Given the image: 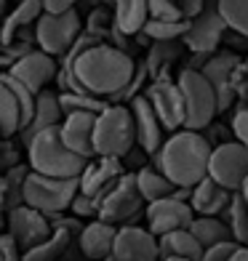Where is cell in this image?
Here are the masks:
<instances>
[{
	"mask_svg": "<svg viewBox=\"0 0 248 261\" xmlns=\"http://www.w3.org/2000/svg\"><path fill=\"white\" fill-rule=\"evenodd\" d=\"M214 144L203 130L179 128L163 141L158 152H152V165L160 168L176 187H195L208 176V163Z\"/></svg>",
	"mask_w": 248,
	"mask_h": 261,
	"instance_id": "1",
	"label": "cell"
},
{
	"mask_svg": "<svg viewBox=\"0 0 248 261\" xmlns=\"http://www.w3.org/2000/svg\"><path fill=\"white\" fill-rule=\"evenodd\" d=\"M75 75L93 96L107 99L117 93L136 72V59L112 43H96L75 59Z\"/></svg>",
	"mask_w": 248,
	"mask_h": 261,
	"instance_id": "2",
	"label": "cell"
},
{
	"mask_svg": "<svg viewBox=\"0 0 248 261\" xmlns=\"http://www.w3.org/2000/svg\"><path fill=\"white\" fill-rule=\"evenodd\" d=\"M59 125L40 130V134L30 141L27 144V163L32 165V171H38V173L75 179V176H80L83 168L88 165V158H83L75 149L67 147Z\"/></svg>",
	"mask_w": 248,
	"mask_h": 261,
	"instance_id": "3",
	"label": "cell"
},
{
	"mask_svg": "<svg viewBox=\"0 0 248 261\" xmlns=\"http://www.w3.org/2000/svg\"><path fill=\"white\" fill-rule=\"evenodd\" d=\"M136 144V123L128 104H107L96 115L93 125V147L96 155L123 158Z\"/></svg>",
	"mask_w": 248,
	"mask_h": 261,
	"instance_id": "4",
	"label": "cell"
},
{
	"mask_svg": "<svg viewBox=\"0 0 248 261\" xmlns=\"http://www.w3.org/2000/svg\"><path fill=\"white\" fill-rule=\"evenodd\" d=\"M176 80H179L184 107H187L184 128L203 130L208 123H214V117L219 115V99H216L214 83L200 72V69H192V67H182V72Z\"/></svg>",
	"mask_w": 248,
	"mask_h": 261,
	"instance_id": "5",
	"label": "cell"
},
{
	"mask_svg": "<svg viewBox=\"0 0 248 261\" xmlns=\"http://www.w3.org/2000/svg\"><path fill=\"white\" fill-rule=\"evenodd\" d=\"M80 189V176L75 179H64V176H45L32 171L27 176V187H24V203L38 208L45 216H56L62 211H69V203Z\"/></svg>",
	"mask_w": 248,
	"mask_h": 261,
	"instance_id": "6",
	"label": "cell"
},
{
	"mask_svg": "<svg viewBox=\"0 0 248 261\" xmlns=\"http://www.w3.org/2000/svg\"><path fill=\"white\" fill-rule=\"evenodd\" d=\"M86 30V21L80 19V14L75 8L67 11H43V16L35 24V40H38V48L48 51L51 56H64L72 43L83 35Z\"/></svg>",
	"mask_w": 248,
	"mask_h": 261,
	"instance_id": "7",
	"label": "cell"
},
{
	"mask_svg": "<svg viewBox=\"0 0 248 261\" xmlns=\"http://www.w3.org/2000/svg\"><path fill=\"white\" fill-rule=\"evenodd\" d=\"M144 208H147V200L139 189L136 173L126 171L120 179L107 189V195L102 197L99 216L117 224V227H123V224H134V219H139L141 213H144Z\"/></svg>",
	"mask_w": 248,
	"mask_h": 261,
	"instance_id": "8",
	"label": "cell"
},
{
	"mask_svg": "<svg viewBox=\"0 0 248 261\" xmlns=\"http://www.w3.org/2000/svg\"><path fill=\"white\" fill-rule=\"evenodd\" d=\"M208 176H214L219 184H224L232 192H240L248 179V147L238 139H227L214 147L208 163Z\"/></svg>",
	"mask_w": 248,
	"mask_h": 261,
	"instance_id": "9",
	"label": "cell"
},
{
	"mask_svg": "<svg viewBox=\"0 0 248 261\" xmlns=\"http://www.w3.org/2000/svg\"><path fill=\"white\" fill-rule=\"evenodd\" d=\"M227 21L219 11V0H206V8L195 19H190V30L184 35V45L192 54H214L224 43L227 35Z\"/></svg>",
	"mask_w": 248,
	"mask_h": 261,
	"instance_id": "10",
	"label": "cell"
},
{
	"mask_svg": "<svg viewBox=\"0 0 248 261\" xmlns=\"http://www.w3.org/2000/svg\"><path fill=\"white\" fill-rule=\"evenodd\" d=\"M144 93H147V99L152 101V107H155L160 123L165 125L168 134L184 128V123H187V107H184V96H182L179 80L171 77V72L155 77L147 86Z\"/></svg>",
	"mask_w": 248,
	"mask_h": 261,
	"instance_id": "11",
	"label": "cell"
},
{
	"mask_svg": "<svg viewBox=\"0 0 248 261\" xmlns=\"http://www.w3.org/2000/svg\"><path fill=\"white\" fill-rule=\"evenodd\" d=\"M243 59L238 56V51L221 48L214 51L208 56V62L203 64V72L216 88V99H219V112H227L230 107L238 99V91H235V72H238V64Z\"/></svg>",
	"mask_w": 248,
	"mask_h": 261,
	"instance_id": "12",
	"label": "cell"
},
{
	"mask_svg": "<svg viewBox=\"0 0 248 261\" xmlns=\"http://www.w3.org/2000/svg\"><path fill=\"white\" fill-rule=\"evenodd\" d=\"M197 213L192 211V205L187 200H179V197H160V200H152L144 208V219H147V229L160 237L165 232H173V229H184L195 221Z\"/></svg>",
	"mask_w": 248,
	"mask_h": 261,
	"instance_id": "13",
	"label": "cell"
},
{
	"mask_svg": "<svg viewBox=\"0 0 248 261\" xmlns=\"http://www.w3.org/2000/svg\"><path fill=\"white\" fill-rule=\"evenodd\" d=\"M110 256L115 261H160V245L150 229L136 227V224H123L117 227L115 248Z\"/></svg>",
	"mask_w": 248,
	"mask_h": 261,
	"instance_id": "14",
	"label": "cell"
},
{
	"mask_svg": "<svg viewBox=\"0 0 248 261\" xmlns=\"http://www.w3.org/2000/svg\"><path fill=\"white\" fill-rule=\"evenodd\" d=\"M6 219H8V232L19 240V245L24 248H32L38 245L40 240H45L54 227H51V219L45 216V213H40L38 208L32 205H19V208H11L6 211Z\"/></svg>",
	"mask_w": 248,
	"mask_h": 261,
	"instance_id": "15",
	"label": "cell"
},
{
	"mask_svg": "<svg viewBox=\"0 0 248 261\" xmlns=\"http://www.w3.org/2000/svg\"><path fill=\"white\" fill-rule=\"evenodd\" d=\"M11 72L19 80H24L35 93H40L43 88H48V83L56 80L59 59L51 56L48 51H43V48H32L30 54H24L21 59H16V62L11 64Z\"/></svg>",
	"mask_w": 248,
	"mask_h": 261,
	"instance_id": "16",
	"label": "cell"
},
{
	"mask_svg": "<svg viewBox=\"0 0 248 261\" xmlns=\"http://www.w3.org/2000/svg\"><path fill=\"white\" fill-rule=\"evenodd\" d=\"M126 173V165L120 158H110V155H96L91 158L88 165L80 173V192L93 195L102 203V197L107 195V189Z\"/></svg>",
	"mask_w": 248,
	"mask_h": 261,
	"instance_id": "17",
	"label": "cell"
},
{
	"mask_svg": "<svg viewBox=\"0 0 248 261\" xmlns=\"http://www.w3.org/2000/svg\"><path fill=\"white\" fill-rule=\"evenodd\" d=\"M62 120H64V110H62V99H59V93L51 91V88H43L38 93V101H35L32 117L24 123V128L19 130V141L27 147L30 141L40 134V130L51 128V125H59Z\"/></svg>",
	"mask_w": 248,
	"mask_h": 261,
	"instance_id": "18",
	"label": "cell"
},
{
	"mask_svg": "<svg viewBox=\"0 0 248 261\" xmlns=\"http://www.w3.org/2000/svg\"><path fill=\"white\" fill-rule=\"evenodd\" d=\"M134 112V123H136V141L147 152H158L163 147V134H165V125L160 123V117L155 112L152 101L147 99V93H139V96L128 104Z\"/></svg>",
	"mask_w": 248,
	"mask_h": 261,
	"instance_id": "19",
	"label": "cell"
},
{
	"mask_svg": "<svg viewBox=\"0 0 248 261\" xmlns=\"http://www.w3.org/2000/svg\"><path fill=\"white\" fill-rule=\"evenodd\" d=\"M93 125H96V112H67L62 120V139L69 149H75L83 158H96L93 147Z\"/></svg>",
	"mask_w": 248,
	"mask_h": 261,
	"instance_id": "20",
	"label": "cell"
},
{
	"mask_svg": "<svg viewBox=\"0 0 248 261\" xmlns=\"http://www.w3.org/2000/svg\"><path fill=\"white\" fill-rule=\"evenodd\" d=\"M115 237H117V224L96 216V219L86 221L83 232L78 234V243H80V248H83V253H86L88 261H102V258H107L112 253Z\"/></svg>",
	"mask_w": 248,
	"mask_h": 261,
	"instance_id": "21",
	"label": "cell"
},
{
	"mask_svg": "<svg viewBox=\"0 0 248 261\" xmlns=\"http://www.w3.org/2000/svg\"><path fill=\"white\" fill-rule=\"evenodd\" d=\"M232 189H227L224 184H219L214 176H206L192 187V197L190 205L197 216H221L224 211L232 203Z\"/></svg>",
	"mask_w": 248,
	"mask_h": 261,
	"instance_id": "22",
	"label": "cell"
},
{
	"mask_svg": "<svg viewBox=\"0 0 248 261\" xmlns=\"http://www.w3.org/2000/svg\"><path fill=\"white\" fill-rule=\"evenodd\" d=\"M158 245H160V258H190V261H203V253H206L203 243L197 240V234H195L190 227L160 234V237H158Z\"/></svg>",
	"mask_w": 248,
	"mask_h": 261,
	"instance_id": "23",
	"label": "cell"
},
{
	"mask_svg": "<svg viewBox=\"0 0 248 261\" xmlns=\"http://www.w3.org/2000/svg\"><path fill=\"white\" fill-rule=\"evenodd\" d=\"M187 45L184 40H150V48H147V59L144 64L150 69V77L155 80L165 72H171V67L179 62V59L184 56Z\"/></svg>",
	"mask_w": 248,
	"mask_h": 261,
	"instance_id": "24",
	"label": "cell"
},
{
	"mask_svg": "<svg viewBox=\"0 0 248 261\" xmlns=\"http://www.w3.org/2000/svg\"><path fill=\"white\" fill-rule=\"evenodd\" d=\"M43 3L40 0H19V3L3 16V43L14 40L21 30L35 27L38 19L43 16Z\"/></svg>",
	"mask_w": 248,
	"mask_h": 261,
	"instance_id": "25",
	"label": "cell"
},
{
	"mask_svg": "<svg viewBox=\"0 0 248 261\" xmlns=\"http://www.w3.org/2000/svg\"><path fill=\"white\" fill-rule=\"evenodd\" d=\"M115 27L126 35H139L150 19V3L147 0H112Z\"/></svg>",
	"mask_w": 248,
	"mask_h": 261,
	"instance_id": "26",
	"label": "cell"
},
{
	"mask_svg": "<svg viewBox=\"0 0 248 261\" xmlns=\"http://www.w3.org/2000/svg\"><path fill=\"white\" fill-rule=\"evenodd\" d=\"M21 125H24V112L16 99V93L11 91L3 80H0V134L6 139L8 136H19Z\"/></svg>",
	"mask_w": 248,
	"mask_h": 261,
	"instance_id": "27",
	"label": "cell"
},
{
	"mask_svg": "<svg viewBox=\"0 0 248 261\" xmlns=\"http://www.w3.org/2000/svg\"><path fill=\"white\" fill-rule=\"evenodd\" d=\"M136 181H139V189H141V195H144L147 203L160 200V197H168V195H173V189H176V184L160 168H155L152 163L144 165L141 171H136Z\"/></svg>",
	"mask_w": 248,
	"mask_h": 261,
	"instance_id": "28",
	"label": "cell"
},
{
	"mask_svg": "<svg viewBox=\"0 0 248 261\" xmlns=\"http://www.w3.org/2000/svg\"><path fill=\"white\" fill-rule=\"evenodd\" d=\"M75 234H69L64 229H54L45 240H40L38 245H32L24 251V261H59L69 245H72Z\"/></svg>",
	"mask_w": 248,
	"mask_h": 261,
	"instance_id": "29",
	"label": "cell"
},
{
	"mask_svg": "<svg viewBox=\"0 0 248 261\" xmlns=\"http://www.w3.org/2000/svg\"><path fill=\"white\" fill-rule=\"evenodd\" d=\"M190 229L197 234V240L203 243V248H211L216 243L232 240V229L224 216H195V221L190 224Z\"/></svg>",
	"mask_w": 248,
	"mask_h": 261,
	"instance_id": "30",
	"label": "cell"
},
{
	"mask_svg": "<svg viewBox=\"0 0 248 261\" xmlns=\"http://www.w3.org/2000/svg\"><path fill=\"white\" fill-rule=\"evenodd\" d=\"M30 173H32L30 163H19V165H14V168L3 171V179H6V211L24 205V187H27V176Z\"/></svg>",
	"mask_w": 248,
	"mask_h": 261,
	"instance_id": "31",
	"label": "cell"
},
{
	"mask_svg": "<svg viewBox=\"0 0 248 261\" xmlns=\"http://www.w3.org/2000/svg\"><path fill=\"white\" fill-rule=\"evenodd\" d=\"M221 216L227 219L230 229H232V240L240 243V245H248V203H245L243 192L232 195V203Z\"/></svg>",
	"mask_w": 248,
	"mask_h": 261,
	"instance_id": "32",
	"label": "cell"
},
{
	"mask_svg": "<svg viewBox=\"0 0 248 261\" xmlns=\"http://www.w3.org/2000/svg\"><path fill=\"white\" fill-rule=\"evenodd\" d=\"M190 30V19H147L144 32L150 40H179Z\"/></svg>",
	"mask_w": 248,
	"mask_h": 261,
	"instance_id": "33",
	"label": "cell"
},
{
	"mask_svg": "<svg viewBox=\"0 0 248 261\" xmlns=\"http://www.w3.org/2000/svg\"><path fill=\"white\" fill-rule=\"evenodd\" d=\"M59 99H62V110L67 112H102L110 101L102 96H93L88 91H59Z\"/></svg>",
	"mask_w": 248,
	"mask_h": 261,
	"instance_id": "34",
	"label": "cell"
},
{
	"mask_svg": "<svg viewBox=\"0 0 248 261\" xmlns=\"http://www.w3.org/2000/svg\"><path fill=\"white\" fill-rule=\"evenodd\" d=\"M219 11L230 30L248 38V0H219Z\"/></svg>",
	"mask_w": 248,
	"mask_h": 261,
	"instance_id": "35",
	"label": "cell"
},
{
	"mask_svg": "<svg viewBox=\"0 0 248 261\" xmlns=\"http://www.w3.org/2000/svg\"><path fill=\"white\" fill-rule=\"evenodd\" d=\"M150 80V69H147V64L144 62H136V72H134V77L126 83V86L117 91V93H112L110 96V104H131L139 93H141V88H144V83Z\"/></svg>",
	"mask_w": 248,
	"mask_h": 261,
	"instance_id": "36",
	"label": "cell"
},
{
	"mask_svg": "<svg viewBox=\"0 0 248 261\" xmlns=\"http://www.w3.org/2000/svg\"><path fill=\"white\" fill-rule=\"evenodd\" d=\"M112 24H115V14L107 8V6H99V8H93L88 19H86V30L93 32L99 40L104 43H110V32H112Z\"/></svg>",
	"mask_w": 248,
	"mask_h": 261,
	"instance_id": "37",
	"label": "cell"
},
{
	"mask_svg": "<svg viewBox=\"0 0 248 261\" xmlns=\"http://www.w3.org/2000/svg\"><path fill=\"white\" fill-rule=\"evenodd\" d=\"M69 213H75V216H80L83 221H91L99 216V200L93 195H86L78 189V195L72 197V203H69Z\"/></svg>",
	"mask_w": 248,
	"mask_h": 261,
	"instance_id": "38",
	"label": "cell"
},
{
	"mask_svg": "<svg viewBox=\"0 0 248 261\" xmlns=\"http://www.w3.org/2000/svg\"><path fill=\"white\" fill-rule=\"evenodd\" d=\"M21 149L27 152V147L21 144V141L16 144L14 136L3 139V147H0V173L8 171V168H14V165H19V163H21Z\"/></svg>",
	"mask_w": 248,
	"mask_h": 261,
	"instance_id": "39",
	"label": "cell"
},
{
	"mask_svg": "<svg viewBox=\"0 0 248 261\" xmlns=\"http://www.w3.org/2000/svg\"><path fill=\"white\" fill-rule=\"evenodd\" d=\"M120 160H123V165H126V171L136 173V171L144 168V165H150V163H152V152H147V149L136 141V144H134L131 149H128Z\"/></svg>",
	"mask_w": 248,
	"mask_h": 261,
	"instance_id": "40",
	"label": "cell"
},
{
	"mask_svg": "<svg viewBox=\"0 0 248 261\" xmlns=\"http://www.w3.org/2000/svg\"><path fill=\"white\" fill-rule=\"evenodd\" d=\"M0 261H24V248L8 229L0 232Z\"/></svg>",
	"mask_w": 248,
	"mask_h": 261,
	"instance_id": "41",
	"label": "cell"
},
{
	"mask_svg": "<svg viewBox=\"0 0 248 261\" xmlns=\"http://www.w3.org/2000/svg\"><path fill=\"white\" fill-rule=\"evenodd\" d=\"M150 3V19H184L176 0H147Z\"/></svg>",
	"mask_w": 248,
	"mask_h": 261,
	"instance_id": "42",
	"label": "cell"
},
{
	"mask_svg": "<svg viewBox=\"0 0 248 261\" xmlns=\"http://www.w3.org/2000/svg\"><path fill=\"white\" fill-rule=\"evenodd\" d=\"M51 227L54 229H64L69 234H80L83 227H86V221H83L80 216H75V213H69V211H62V213H56V216H51Z\"/></svg>",
	"mask_w": 248,
	"mask_h": 261,
	"instance_id": "43",
	"label": "cell"
},
{
	"mask_svg": "<svg viewBox=\"0 0 248 261\" xmlns=\"http://www.w3.org/2000/svg\"><path fill=\"white\" fill-rule=\"evenodd\" d=\"M230 130L232 136L240 141V144L248 147V104H240L232 115V123H230Z\"/></svg>",
	"mask_w": 248,
	"mask_h": 261,
	"instance_id": "44",
	"label": "cell"
},
{
	"mask_svg": "<svg viewBox=\"0 0 248 261\" xmlns=\"http://www.w3.org/2000/svg\"><path fill=\"white\" fill-rule=\"evenodd\" d=\"M238 248V243L235 240H224V243H216V245H211L206 248V253H203V261H230L232 251Z\"/></svg>",
	"mask_w": 248,
	"mask_h": 261,
	"instance_id": "45",
	"label": "cell"
},
{
	"mask_svg": "<svg viewBox=\"0 0 248 261\" xmlns=\"http://www.w3.org/2000/svg\"><path fill=\"white\" fill-rule=\"evenodd\" d=\"M176 3H179V11L184 19H195L206 8V0H176Z\"/></svg>",
	"mask_w": 248,
	"mask_h": 261,
	"instance_id": "46",
	"label": "cell"
},
{
	"mask_svg": "<svg viewBox=\"0 0 248 261\" xmlns=\"http://www.w3.org/2000/svg\"><path fill=\"white\" fill-rule=\"evenodd\" d=\"M40 3H43V8H45V11H54V14H56V11L75 8L78 0H40Z\"/></svg>",
	"mask_w": 248,
	"mask_h": 261,
	"instance_id": "47",
	"label": "cell"
},
{
	"mask_svg": "<svg viewBox=\"0 0 248 261\" xmlns=\"http://www.w3.org/2000/svg\"><path fill=\"white\" fill-rule=\"evenodd\" d=\"M14 62H16V59L8 54V48H6L3 43H0V69H11V64H14Z\"/></svg>",
	"mask_w": 248,
	"mask_h": 261,
	"instance_id": "48",
	"label": "cell"
},
{
	"mask_svg": "<svg viewBox=\"0 0 248 261\" xmlns=\"http://www.w3.org/2000/svg\"><path fill=\"white\" fill-rule=\"evenodd\" d=\"M230 261H248V245H240V243H238V248L232 251Z\"/></svg>",
	"mask_w": 248,
	"mask_h": 261,
	"instance_id": "49",
	"label": "cell"
},
{
	"mask_svg": "<svg viewBox=\"0 0 248 261\" xmlns=\"http://www.w3.org/2000/svg\"><path fill=\"white\" fill-rule=\"evenodd\" d=\"M0 213H6V179L0 173Z\"/></svg>",
	"mask_w": 248,
	"mask_h": 261,
	"instance_id": "50",
	"label": "cell"
},
{
	"mask_svg": "<svg viewBox=\"0 0 248 261\" xmlns=\"http://www.w3.org/2000/svg\"><path fill=\"white\" fill-rule=\"evenodd\" d=\"M8 3H11V0H0V19L8 14Z\"/></svg>",
	"mask_w": 248,
	"mask_h": 261,
	"instance_id": "51",
	"label": "cell"
},
{
	"mask_svg": "<svg viewBox=\"0 0 248 261\" xmlns=\"http://www.w3.org/2000/svg\"><path fill=\"white\" fill-rule=\"evenodd\" d=\"M8 229V219H6V213H0V232H6Z\"/></svg>",
	"mask_w": 248,
	"mask_h": 261,
	"instance_id": "52",
	"label": "cell"
},
{
	"mask_svg": "<svg viewBox=\"0 0 248 261\" xmlns=\"http://www.w3.org/2000/svg\"><path fill=\"white\" fill-rule=\"evenodd\" d=\"M240 192H243V197H245V203H248V179H245V184H243V189H240Z\"/></svg>",
	"mask_w": 248,
	"mask_h": 261,
	"instance_id": "53",
	"label": "cell"
},
{
	"mask_svg": "<svg viewBox=\"0 0 248 261\" xmlns=\"http://www.w3.org/2000/svg\"><path fill=\"white\" fill-rule=\"evenodd\" d=\"M0 43H3V19H0Z\"/></svg>",
	"mask_w": 248,
	"mask_h": 261,
	"instance_id": "54",
	"label": "cell"
},
{
	"mask_svg": "<svg viewBox=\"0 0 248 261\" xmlns=\"http://www.w3.org/2000/svg\"><path fill=\"white\" fill-rule=\"evenodd\" d=\"M163 261H190V258H163Z\"/></svg>",
	"mask_w": 248,
	"mask_h": 261,
	"instance_id": "55",
	"label": "cell"
},
{
	"mask_svg": "<svg viewBox=\"0 0 248 261\" xmlns=\"http://www.w3.org/2000/svg\"><path fill=\"white\" fill-rule=\"evenodd\" d=\"M3 139H6V136H3V134H0V147H3Z\"/></svg>",
	"mask_w": 248,
	"mask_h": 261,
	"instance_id": "56",
	"label": "cell"
},
{
	"mask_svg": "<svg viewBox=\"0 0 248 261\" xmlns=\"http://www.w3.org/2000/svg\"><path fill=\"white\" fill-rule=\"evenodd\" d=\"M99 3H112V0H99Z\"/></svg>",
	"mask_w": 248,
	"mask_h": 261,
	"instance_id": "57",
	"label": "cell"
},
{
	"mask_svg": "<svg viewBox=\"0 0 248 261\" xmlns=\"http://www.w3.org/2000/svg\"><path fill=\"white\" fill-rule=\"evenodd\" d=\"M14 3H19V0H14Z\"/></svg>",
	"mask_w": 248,
	"mask_h": 261,
	"instance_id": "58",
	"label": "cell"
},
{
	"mask_svg": "<svg viewBox=\"0 0 248 261\" xmlns=\"http://www.w3.org/2000/svg\"><path fill=\"white\" fill-rule=\"evenodd\" d=\"M160 261H163V258H160Z\"/></svg>",
	"mask_w": 248,
	"mask_h": 261,
	"instance_id": "59",
	"label": "cell"
}]
</instances>
